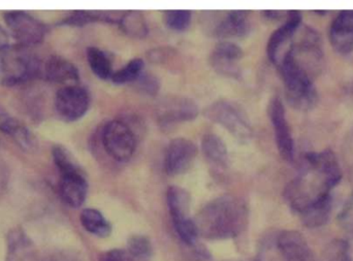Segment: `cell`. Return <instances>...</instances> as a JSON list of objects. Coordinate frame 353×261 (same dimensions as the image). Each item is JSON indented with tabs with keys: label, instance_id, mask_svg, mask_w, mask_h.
<instances>
[{
	"label": "cell",
	"instance_id": "cell-1",
	"mask_svg": "<svg viewBox=\"0 0 353 261\" xmlns=\"http://www.w3.org/2000/svg\"><path fill=\"white\" fill-rule=\"evenodd\" d=\"M342 179L337 156L330 149L306 153L296 177L286 186L284 198L299 216L332 200V191Z\"/></svg>",
	"mask_w": 353,
	"mask_h": 261
},
{
	"label": "cell",
	"instance_id": "cell-26",
	"mask_svg": "<svg viewBox=\"0 0 353 261\" xmlns=\"http://www.w3.org/2000/svg\"><path fill=\"white\" fill-rule=\"evenodd\" d=\"M119 25L125 34L132 37L142 39L148 33V26L145 17L139 12H128L123 14Z\"/></svg>",
	"mask_w": 353,
	"mask_h": 261
},
{
	"label": "cell",
	"instance_id": "cell-4",
	"mask_svg": "<svg viewBox=\"0 0 353 261\" xmlns=\"http://www.w3.org/2000/svg\"><path fill=\"white\" fill-rule=\"evenodd\" d=\"M41 62L22 45H8L0 52V83L16 86L41 76Z\"/></svg>",
	"mask_w": 353,
	"mask_h": 261
},
{
	"label": "cell",
	"instance_id": "cell-3",
	"mask_svg": "<svg viewBox=\"0 0 353 261\" xmlns=\"http://www.w3.org/2000/svg\"><path fill=\"white\" fill-rule=\"evenodd\" d=\"M277 66L288 103L301 112L314 109L319 103V92L312 76L296 61L290 51L284 54Z\"/></svg>",
	"mask_w": 353,
	"mask_h": 261
},
{
	"label": "cell",
	"instance_id": "cell-13",
	"mask_svg": "<svg viewBox=\"0 0 353 261\" xmlns=\"http://www.w3.org/2000/svg\"><path fill=\"white\" fill-rule=\"evenodd\" d=\"M276 247L283 261H315L308 242L299 231H283L278 233Z\"/></svg>",
	"mask_w": 353,
	"mask_h": 261
},
{
	"label": "cell",
	"instance_id": "cell-28",
	"mask_svg": "<svg viewBox=\"0 0 353 261\" xmlns=\"http://www.w3.org/2000/svg\"><path fill=\"white\" fill-rule=\"evenodd\" d=\"M52 154H53L54 163H55L60 175L82 171L76 159L64 147L59 146V145L54 147Z\"/></svg>",
	"mask_w": 353,
	"mask_h": 261
},
{
	"label": "cell",
	"instance_id": "cell-7",
	"mask_svg": "<svg viewBox=\"0 0 353 261\" xmlns=\"http://www.w3.org/2000/svg\"><path fill=\"white\" fill-rule=\"evenodd\" d=\"M4 21L10 34L18 41L19 45L29 48L39 45L48 32L47 26L28 12L14 10L4 14Z\"/></svg>",
	"mask_w": 353,
	"mask_h": 261
},
{
	"label": "cell",
	"instance_id": "cell-9",
	"mask_svg": "<svg viewBox=\"0 0 353 261\" xmlns=\"http://www.w3.org/2000/svg\"><path fill=\"white\" fill-rule=\"evenodd\" d=\"M269 116L279 154L288 163H294L296 155L294 138L286 117L285 107L279 97H274L270 103Z\"/></svg>",
	"mask_w": 353,
	"mask_h": 261
},
{
	"label": "cell",
	"instance_id": "cell-17",
	"mask_svg": "<svg viewBox=\"0 0 353 261\" xmlns=\"http://www.w3.org/2000/svg\"><path fill=\"white\" fill-rule=\"evenodd\" d=\"M41 76L46 80L57 84L74 85L79 82L80 74L74 63L60 56L53 55L45 62L41 68Z\"/></svg>",
	"mask_w": 353,
	"mask_h": 261
},
{
	"label": "cell",
	"instance_id": "cell-11",
	"mask_svg": "<svg viewBox=\"0 0 353 261\" xmlns=\"http://www.w3.org/2000/svg\"><path fill=\"white\" fill-rule=\"evenodd\" d=\"M302 26V14L300 12H288V18L283 24L276 29L267 45V54L269 59L277 65L284 54L290 49L296 31Z\"/></svg>",
	"mask_w": 353,
	"mask_h": 261
},
{
	"label": "cell",
	"instance_id": "cell-32",
	"mask_svg": "<svg viewBox=\"0 0 353 261\" xmlns=\"http://www.w3.org/2000/svg\"><path fill=\"white\" fill-rule=\"evenodd\" d=\"M212 55L228 61L239 62L243 57V51L236 43L230 41H221L216 45Z\"/></svg>",
	"mask_w": 353,
	"mask_h": 261
},
{
	"label": "cell",
	"instance_id": "cell-5",
	"mask_svg": "<svg viewBox=\"0 0 353 261\" xmlns=\"http://www.w3.org/2000/svg\"><path fill=\"white\" fill-rule=\"evenodd\" d=\"M208 119L225 128L239 142L247 143L252 138V127L238 105L228 101H217L205 109Z\"/></svg>",
	"mask_w": 353,
	"mask_h": 261
},
{
	"label": "cell",
	"instance_id": "cell-39",
	"mask_svg": "<svg viewBox=\"0 0 353 261\" xmlns=\"http://www.w3.org/2000/svg\"><path fill=\"white\" fill-rule=\"evenodd\" d=\"M8 47V35L3 29L0 27V52Z\"/></svg>",
	"mask_w": 353,
	"mask_h": 261
},
{
	"label": "cell",
	"instance_id": "cell-31",
	"mask_svg": "<svg viewBox=\"0 0 353 261\" xmlns=\"http://www.w3.org/2000/svg\"><path fill=\"white\" fill-rule=\"evenodd\" d=\"M323 261H352L350 246L343 240H335L325 250Z\"/></svg>",
	"mask_w": 353,
	"mask_h": 261
},
{
	"label": "cell",
	"instance_id": "cell-25",
	"mask_svg": "<svg viewBox=\"0 0 353 261\" xmlns=\"http://www.w3.org/2000/svg\"><path fill=\"white\" fill-rule=\"evenodd\" d=\"M332 209H333V200L323 202L301 215V221L308 229H319L325 227L331 217Z\"/></svg>",
	"mask_w": 353,
	"mask_h": 261
},
{
	"label": "cell",
	"instance_id": "cell-16",
	"mask_svg": "<svg viewBox=\"0 0 353 261\" xmlns=\"http://www.w3.org/2000/svg\"><path fill=\"white\" fill-rule=\"evenodd\" d=\"M0 132H3L6 136H10L22 150L27 152H34L37 150V140L32 132L1 107H0Z\"/></svg>",
	"mask_w": 353,
	"mask_h": 261
},
{
	"label": "cell",
	"instance_id": "cell-34",
	"mask_svg": "<svg viewBox=\"0 0 353 261\" xmlns=\"http://www.w3.org/2000/svg\"><path fill=\"white\" fill-rule=\"evenodd\" d=\"M338 223L342 231L353 239V194L346 200L341 212L338 215Z\"/></svg>",
	"mask_w": 353,
	"mask_h": 261
},
{
	"label": "cell",
	"instance_id": "cell-20",
	"mask_svg": "<svg viewBox=\"0 0 353 261\" xmlns=\"http://www.w3.org/2000/svg\"><path fill=\"white\" fill-rule=\"evenodd\" d=\"M201 150L205 159L215 169H226L230 163L228 148L216 134H205L201 140Z\"/></svg>",
	"mask_w": 353,
	"mask_h": 261
},
{
	"label": "cell",
	"instance_id": "cell-22",
	"mask_svg": "<svg viewBox=\"0 0 353 261\" xmlns=\"http://www.w3.org/2000/svg\"><path fill=\"white\" fill-rule=\"evenodd\" d=\"M123 14L118 12H92V10H78L64 19L62 24L70 26H84L93 22L118 23L119 24Z\"/></svg>",
	"mask_w": 353,
	"mask_h": 261
},
{
	"label": "cell",
	"instance_id": "cell-21",
	"mask_svg": "<svg viewBox=\"0 0 353 261\" xmlns=\"http://www.w3.org/2000/svg\"><path fill=\"white\" fill-rule=\"evenodd\" d=\"M168 207L174 225L189 220L190 218V194L184 188L171 186L167 192Z\"/></svg>",
	"mask_w": 353,
	"mask_h": 261
},
{
	"label": "cell",
	"instance_id": "cell-15",
	"mask_svg": "<svg viewBox=\"0 0 353 261\" xmlns=\"http://www.w3.org/2000/svg\"><path fill=\"white\" fill-rule=\"evenodd\" d=\"M88 183L84 171L60 175L59 194L62 200L72 208H80L87 198Z\"/></svg>",
	"mask_w": 353,
	"mask_h": 261
},
{
	"label": "cell",
	"instance_id": "cell-6",
	"mask_svg": "<svg viewBox=\"0 0 353 261\" xmlns=\"http://www.w3.org/2000/svg\"><path fill=\"white\" fill-rule=\"evenodd\" d=\"M103 148L119 163L130 160L136 151L137 140L132 128L120 120L110 121L101 134Z\"/></svg>",
	"mask_w": 353,
	"mask_h": 261
},
{
	"label": "cell",
	"instance_id": "cell-37",
	"mask_svg": "<svg viewBox=\"0 0 353 261\" xmlns=\"http://www.w3.org/2000/svg\"><path fill=\"white\" fill-rule=\"evenodd\" d=\"M43 261H83L79 256L74 254L68 253V252H58V253L52 254L48 256Z\"/></svg>",
	"mask_w": 353,
	"mask_h": 261
},
{
	"label": "cell",
	"instance_id": "cell-24",
	"mask_svg": "<svg viewBox=\"0 0 353 261\" xmlns=\"http://www.w3.org/2000/svg\"><path fill=\"white\" fill-rule=\"evenodd\" d=\"M87 60L93 74L101 80H108L113 76L111 60L105 52L95 47H89L87 49Z\"/></svg>",
	"mask_w": 353,
	"mask_h": 261
},
{
	"label": "cell",
	"instance_id": "cell-36",
	"mask_svg": "<svg viewBox=\"0 0 353 261\" xmlns=\"http://www.w3.org/2000/svg\"><path fill=\"white\" fill-rule=\"evenodd\" d=\"M101 261H134V258L125 250L113 249L103 253Z\"/></svg>",
	"mask_w": 353,
	"mask_h": 261
},
{
	"label": "cell",
	"instance_id": "cell-23",
	"mask_svg": "<svg viewBox=\"0 0 353 261\" xmlns=\"http://www.w3.org/2000/svg\"><path fill=\"white\" fill-rule=\"evenodd\" d=\"M83 227L91 235L99 238H108L112 233V227L99 210L85 209L80 215Z\"/></svg>",
	"mask_w": 353,
	"mask_h": 261
},
{
	"label": "cell",
	"instance_id": "cell-19",
	"mask_svg": "<svg viewBox=\"0 0 353 261\" xmlns=\"http://www.w3.org/2000/svg\"><path fill=\"white\" fill-rule=\"evenodd\" d=\"M6 261H35L34 246L21 229H14L8 235Z\"/></svg>",
	"mask_w": 353,
	"mask_h": 261
},
{
	"label": "cell",
	"instance_id": "cell-12",
	"mask_svg": "<svg viewBox=\"0 0 353 261\" xmlns=\"http://www.w3.org/2000/svg\"><path fill=\"white\" fill-rule=\"evenodd\" d=\"M197 156L194 143L184 138L172 140L168 146L165 156V171L168 175L178 176L186 173Z\"/></svg>",
	"mask_w": 353,
	"mask_h": 261
},
{
	"label": "cell",
	"instance_id": "cell-35",
	"mask_svg": "<svg viewBox=\"0 0 353 261\" xmlns=\"http://www.w3.org/2000/svg\"><path fill=\"white\" fill-rule=\"evenodd\" d=\"M139 88L143 91V92L148 93V94H155L159 90V82L157 79L153 78L151 76H141L138 79ZM136 81V82H137Z\"/></svg>",
	"mask_w": 353,
	"mask_h": 261
},
{
	"label": "cell",
	"instance_id": "cell-27",
	"mask_svg": "<svg viewBox=\"0 0 353 261\" xmlns=\"http://www.w3.org/2000/svg\"><path fill=\"white\" fill-rule=\"evenodd\" d=\"M144 66V61H143L141 58L130 60L123 67L114 72L111 80L113 81L115 84L118 85L136 82V81L142 76Z\"/></svg>",
	"mask_w": 353,
	"mask_h": 261
},
{
	"label": "cell",
	"instance_id": "cell-33",
	"mask_svg": "<svg viewBox=\"0 0 353 261\" xmlns=\"http://www.w3.org/2000/svg\"><path fill=\"white\" fill-rule=\"evenodd\" d=\"M179 237L182 240L183 243L186 245L194 246L196 244L197 238H199V231H197L196 225L194 220L189 219V220L183 221V222L174 225Z\"/></svg>",
	"mask_w": 353,
	"mask_h": 261
},
{
	"label": "cell",
	"instance_id": "cell-29",
	"mask_svg": "<svg viewBox=\"0 0 353 261\" xmlns=\"http://www.w3.org/2000/svg\"><path fill=\"white\" fill-rule=\"evenodd\" d=\"M190 10H168L163 14V20L168 28L175 31H184L191 23Z\"/></svg>",
	"mask_w": 353,
	"mask_h": 261
},
{
	"label": "cell",
	"instance_id": "cell-10",
	"mask_svg": "<svg viewBox=\"0 0 353 261\" xmlns=\"http://www.w3.org/2000/svg\"><path fill=\"white\" fill-rule=\"evenodd\" d=\"M157 115L161 125L171 126L194 120L199 115V107L186 97H167L157 105Z\"/></svg>",
	"mask_w": 353,
	"mask_h": 261
},
{
	"label": "cell",
	"instance_id": "cell-14",
	"mask_svg": "<svg viewBox=\"0 0 353 261\" xmlns=\"http://www.w3.org/2000/svg\"><path fill=\"white\" fill-rule=\"evenodd\" d=\"M329 39L337 53H353V10H344L336 16L330 26Z\"/></svg>",
	"mask_w": 353,
	"mask_h": 261
},
{
	"label": "cell",
	"instance_id": "cell-38",
	"mask_svg": "<svg viewBox=\"0 0 353 261\" xmlns=\"http://www.w3.org/2000/svg\"><path fill=\"white\" fill-rule=\"evenodd\" d=\"M288 12H280V10H265L263 12V16L265 18L271 19V20H285L288 18Z\"/></svg>",
	"mask_w": 353,
	"mask_h": 261
},
{
	"label": "cell",
	"instance_id": "cell-2",
	"mask_svg": "<svg viewBox=\"0 0 353 261\" xmlns=\"http://www.w3.org/2000/svg\"><path fill=\"white\" fill-rule=\"evenodd\" d=\"M194 222L199 235L205 239H232L246 229L248 209L236 196H220L201 208Z\"/></svg>",
	"mask_w": 353,
	"mask_h": 261
},
{
	"label": "cell",
	"instance_id": "cell-8",
	"mask_svg": "<svg viewBox=\"0 0 353 261\" xmlns=\"http://www.w3.org/2000/svg\"><path fill=\"white\" fill-rule=\"evenodd\" d=\"M90 107L88 91L78 85H68L56 93L55 109L65 121H77L84 117Z\"/></svg>",
	"mask_w": 353,
	"mask_h": 261
},
{
	"label": "cell",
	"instance_id": "cell-18",
	"mask_svg": "<svg viewBox=\"0 0 353 261\" xmlns=\"http://www.w3.org/2000/svg\"><path fill=\"white\" fill-rule=\"evenodd\" d=\"M250 30L249 12L246 10L228 12L219 18L211 29L212 34L216 37H242Z\"/></svg>",
	"mask_w": 353,
	"mask_h": 261
},
{
	"label": "cell",
	"instance_id": "cell-30",
	"mask_svg": "<svg viewBox=\"0 0 353 261\" xmlns=\"http://www.w3.org/2000/svg\"><path fill=\"white\" fill-rule=\"evenodd\" d=\"M128 253L132 258L145 260L152 253L150 241L143 236H134L128 240Z\"/></svg>",
	"mask_w": 353,
	"mask_h": 261
}]
</instances>
